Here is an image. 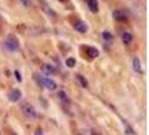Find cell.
<instances>
[{"label": "cell", "mask_w": 149, "mask_h": 135, "mask_svg": "<svg viewBox=\"0 0 149 135\" xmlns=\"http://www.w3.org/2000/svg\"><path fill=\"white\" fill-rule=\"evenodd\" d=\"M34 79L36 80V82L38 83L39 87H45L46 89L51 90V91H53V90H55L57 88V84H56V82L54 80L49 79V78H44V77L39 75L38 73L34 75Z\"/></svg>", "instance_id": "1"}, {"label": "cell", "mask_w": 149, "mask_h": 135, "mask_svg": "<svg viewBox=\"0 0 149 135\" xmlns=\"http://www.w3.org/2000/svg\"><path fill=\"white\" fill-rule=\"evenodd\" d=\"M20 109H22V114L26 117L30 118V120L36 118V116H37V112L35 110V108L33 107V105H30L29 103H27V101H24V103L20 104Z\"/></svg>", "instance_id": "2"}, {"label": "cell", "mask_w": 149, "mask_h": 135, "mask_svg": "<svg viewBox=\"0 0 149 135\" xmlns=\"http://www.w3.org/2000/svg\"><path fill=\"white\" fill-rule=\"evenodd\" d=\"M5 46H6L7 50L11 51V52L17 51V50L19 49V41H18V38L16 37V36H14V35H9V36L6 38V41H5Z\"/></svg>", "instance_id": "3"}, {"label": "cell", "mask_w": 149, "mask_h": 135, "mask_svg": "<svg viewBox=\"0 0 149 135\" xmlns=\"http://www.w3.org/2000/svg\"><path fill=\"white\" fill-rule=\"evenodd\" d=\"M20 98H22V91L19 89H17V88L11 89L8 92V99H9L11 103H17V101H19Z\"/></svg>", "instance_id": "4"}, {"label": "cell", "mask_w": 149, "mask_h": 135, "mask_svg": "<svg viewBox=\"0 0 149 135\" xmlns=\"http://www.w3.org/2000/svg\"><path fill=\"white\" fill-rule=\"evenodd\" d=\"M112 16H113L114 20H117V22H127V20H128L127 14H125L122 10H119V9H116V10H113V13H112Z\"/></svg>", "instance_id": "5"}, {"label": "cell", "mask_w": 149, "mask_h": 135, "mask_svg": "<svg viewBox=\"0 0 149 135\" xmlns=\"http://www.w3.org/2000/svg\"><path fill=\"white\" fill-rule=\"evenodd\" d=\"M74 28L76 32H79V33H81V34H85V33L88 32V30H89V26H88V24L85 22L79 20V22H75Z\"/></svg>", "instance_id": "6"}, {"label": "cell", "mask_w": 149, "mask_h": 135, "mask_svg": "<svg viewBox=\"0 0 149 135\" xmlns=\"http://www.w3.org/2000/svg\"><path fill=\"white\" fill-rule=\"evenodd\" d=\"M85 1H86V5H88L91 13H93V14L99 13V2H97V0H85Z\"/></svg>", "instance_id": "7"}, {"label": "cell", "mask_w": 149, "mask_h": 135, "mask_svg": "<svg viewBox=\"0 0 149 135\" xmlns=\"http://www.w3.org/2000/svg\"><path fill=\"white\" fill-rule=\"evenodd\" d=\"M42 72L46 75H55V68L51 65V64H44L43 67H42Z\"/></svg>", "instance_id": "8"}, {"label": "cell", "mask_w": 149, "mask_h": 135, "mask_svg": "<svg viewBox=\"0 0 149 135\" xmlns=\"http://www.w3.org/2000/svg\"><path fill=\"white\" fill-rule=\"evenodd\" d=\"M86 52H88V55H89L91 59H95V58H97L100 55L99 50H97V47H94V46H90Z\"/></svg>", "instance_id": "9"}, {"label": "cell", "mask_w": 149, "mask_h": 135, "mask_svg": "<svg viewBox=\"0 0 149 135\" xmlns=\"http://www.w3.org/2000/svg\"><path fill=\"white\" fill-rule=\"evenodd\" d=\"M132 68H134V71L137 73H140L141 72V62L138 58H134L132 60Z\"/></svg>", "instance_id": "10"}, {"label": "cell", "mask_w": 149, "mask_h": 135, "mask_svg": "<svg viewBox=\"0 0 149 135\" xmlns=\"http://www.w3.org/2000/svg\"><path fill=\"white\" fill-rule=\"evenodd\" d=\"M57 96H58L60 100L64 104V105H68V104H70V99H68L66 92H65L64 90H60L58 94H57Z\"/></svg>", "instance_id": "11"}, {"label": "cell", "mask_w": 149, "mask_h": 135, "mask_svg": "<svg viewBox=\"0 0 149 135\" xmlns=\"http://www.w3.org/2000/svg\"><path fill=\"white\" fill-rule=\"evenodd\" d=\"M121 39H122V42H123L125 44L128 45V44H131V42H132L134 37H132V35H131L130 33L125 32V33L122 34V36H121Z\"/></svg>", "instance_id": "12"}, {"label": "cell", "mask_w": 149, "mask_h": 135, "mask_svg": "<svg viewBox=\"0 0 149 135\" xmlns=\"http://www.w3.org/2000/svg\"><path fill=\"white\" fill-rule=\"evenodd\" d=\"M102 37H103V39L107 41V42H111V41H113V38H114L113 37V35H112L109 30L102 32Z\"/></svg>", "instance_id": "13"}, {"label": "cell", "mask_w": 149, "mask_h": 135, "mask_svg": "<svg viewBox=\"0 0 149 135\" xmlns=\"http://www.w3.org/2000/svg\"><path fill=\"white\" fill-rule=\"evenodd\" d=\"M65 64H66L67 68H74L75 65H76V60H75L74 58H68V59H66V61H65Z\"/></svg>", "instance_id": "14"}, {"label": "cell", "mask_w": 149, "mask_h": 135, "mask_svg": "<svg viewBox=\"0 0 149 135\" xmlns=\"http://www.w3.org/2000/svg\"><path fill=\"white\" fill-rule=\"evenodd\" d=\"M76 77H77V80L80 81V83H81V86H82L83 88H88V80L82 75H77Z\"/></svg>", "instance_id": "15"}, {"label": "cell", "mask_w": 149, "mask_h": 135, "mask_svg": "<svg viewBox=\"0 0 149 135\" xmlns=\"http://www.w3.org/2000/svg\"><path fill=\"white\" fill-rule=\"evenodd\" d=\"M34 135H44L43 128H42V127H37V128H36V131H35V133H34Z\"/></svg>", "instance_id": "16"}, {"label": "cell", "mask_w": 149, "mask_h": 135, "mask_svg": "<svg viewBox=\"0 0 149 135\" xmlns=\"http://www.w3.org/2000/svg\"><path fill=\"white\" fill-rule=\"evenodd\" d=\"M19 1H20V4H22V6H25V7H29L30 0H19Z\"/></svg>", "instance_id": "17"}, {"label": "cell", "mask_w": 149, "mask_h": 135, "mask_svg": "<svg viewBox=\"0 0 149 135\" xmlns=\"http://www.w3.org/2000/svg\"><path fill=\"white\" fill-rule=\"evenodd\" d=\"M15 75H16V78H17V80H18V81H22V78H20V75H19V72H18V71H16Z\"/></svg>", "instance_id": "18"}, {"label": "cell", "mask_w": 149, "mask_h": 135, "mask_svg": "<svg viewBox=\"0 0 149 135\" xmlns=\"http://www.w3.org/2000/svg\"><path fill=\"white\" fill-rule=\"evenodd\" d=\"M91 135H101V134H100L97 131H92V132H91Z\"/></svg>", "instance_id": "19"}, {"label": "cell", "mask_w": 149, "mask_h": 135, "mask_svg": "<svg viewBox=\"0 0 149 135\" xmlns=\"http://www.w3.org/2000/svg\"><path fill=\"white\" fill-rule=\"evenodd\" d=\"M58 1H60V2H66L67 0H58Z\"/></svg>", "instance_id": "20"}, {"label": "cell", "mask_w": 149, "mask_h": 135, "mask_svg": "<svg viewBox=\"0 0 149 135\" xmlns=\"http://www.w3.org/2000/svg\"><path fill=\"white\" fill-rule=\"evenodd\" d=\"M0 135H1V133H0Z\"/></svg>", "instance_id": "21"}]
</instances>
